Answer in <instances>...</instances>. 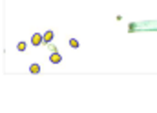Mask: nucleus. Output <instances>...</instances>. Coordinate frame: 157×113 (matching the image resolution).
<instances>
[{
    "label": "nucleus",
    "mask_w": 157,
    "mask_h": 113,
    "mask_svg": "<svg viewBox=\"0 0 157 113\" xmlns=\"http://www.w3.org/2000/svg\"><path fill=\"white\" fill-rule=\"evenodd\" d=\"M26 46H27L26 42H18V44H17V49H18V51H24V49H26Z\"/></svg>",
    "instance_id": "obj_6"
},
{
    "label": "nucleus",
    "mask_w": 157,
    "mask_h": 113,
    "mask_svg": "<svg viewBox=\"0 0 157 113\" xmlns=\"http://www.w3.org/2000/svg\"><path fill=\"white\" fill-rule=\"evenodd\" d=\"M49 62H53V64H60V62H62V57L57 53V51H53V53H51V57H49Z\"/></svg>",
    "instance_id": "obj_2"
},
{
    "label": "nucleus",
    "mask_w": 157,
    "mask_h": 113,
    "mask_svg": "<svg viewBox=\"0 0 157 113\" xmlns=\"http://www.w3.org/2000/svg\"><path fill=\"white\" fill-rule=\"evenodd\" d=\"M69 46L71 48H79V40L77 38H69Z\"/></svg>",
    "instance_id": "obj_5"
},
{
    "label": "nucleus",
    "mask_w": 157,
    "mask_h": 113,
    "mask_svg": "<svg viewBox=\"0 0 157 113\" xmlns=\"http://www.w3.org/2000/svg\"><path fill=\"white\" fill-rule=\"evenodd\" d=\"M40 71H42V68H40L38 64H31V66H29V73H33V75H38Z\"/></svg>",
    "instance_id": "obj_3"
},
{
    "label": "nucleus",
    "mask_w": 157,
    "mask_h": 113,
    "mask_svg": "<svg viewBox=\"0 0 157 113\" xmlns=\"http://www.w3.org/2000/svg\"><path fill=\"white\" fill-rule=\"evenodd\" d=\"M53 37H55V33H53V31H46V33H44V42H46V44H49L51 40H53Z\"/></svg>",
    "instance_id": "obj_4"
},
{
    "label": "nucleus",
    "mask_w": 157,
    "mask_h": 113,
    "mask_svg": "<svg viewBox=\"0 0 157 113\" xmlns=\"http://www.w3.org/2000/svg\"><path fill=\"white\" fill-rule=\"evenodd\" d=\"M42 42H44V35L42 33H33L31 35V44L33 46H40Z\"/></svg>",
    "instance_id": "obj_1"
}]
</instances>
